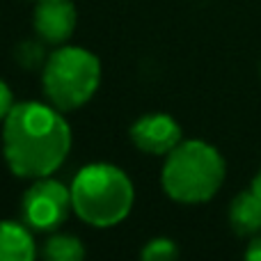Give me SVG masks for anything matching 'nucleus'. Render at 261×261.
Wrapping results in <instances>:
<instances>
[{"mask_svg":"<svg viewBox=\"0 0 261 261\" xmlns=\"http://www.w3.org/2000/svg\"><path fill=\"white\" fill-rule=\"evenodd\" d=\"M176 254H179V248L174 245V241L153 239L142 248L140 257H142L144 261H167V259H174Z\"/></svg>","mask_w":261,"mask_h":261,"instance_id":"11","label":"nucleus"},{"mask_svg":"<svg viewBox=\"0 0 261 261\" xmlns=\"http://www.w3.org/2000/svg\"><path fill=\"white\" fill-rule=\"evenodd\" d=\"M35 241L28 227L18 222H0V261H32Z\"/></svg>","mask_w":261,"mask_h":261,"instance_id":"9","label":"nucleus"},{"mask_svg":"<svg viewBox=\"0 0 261 261\" xmlns=\"http://www.w3.org/2000/svg\"><path fill=\"white\" fill-rule=\"evenodd\" d=\"M245 259L250 261H261V231L257 236H254L252 241H250L248 250H245Z\"/></svg>","mask_w":261,"mask_h":261,"instance_id":"13","label":"nucleus"},{"mask_svg":"<svg viewBox=\"0 0 261 261\" xmlns=\"http://www.w3.org/2000/svg\"><path fill=\"white\" fill-rule=\"evenodd\" d=\"M130 140L144 153L167 156L181 142V126L172 115L151 113L140 117L130 126Z\"/></svg>","mask_w":261,"mask_h":261,"instance_id":"6","label":"nucleus"},{"mask_svg":"<svg viewBox=\"0 0 261 261\" xmlns=\"http://www.w3.org/2000/svg\"><path fill=\"white\" fill-rule=\"evenodd\" d=\"M229 225L239 236H257L261 231V193L250 186L229 204Z\"/></svg>","mask_w":261,"mask_h":261,"instance_id":"8","label":"nucleus"},{"mask_svg":"<svg viewBox=\"0 0 261 261\" xmlns=\"http://www.w3.org/2000/svg\"><path fill=\"white\" fill-rule=\"evenodd\" d=\"M44 257L50 261H81L85 257V248L76 236L55 234L44 243Z\"/></svg>","mask_w":261,"mask_h":261,"instance_id":"10","label":"nucleus"},{"mask_svg":"<svg viewBox=\"0 0 261 261\" xmlns=\"http://www.w3.org/2000/svg\"><path fill=\"white\" fill-rule=\"evenodd\" d=\"M23 220L30 225L32 229L39 231H50L58 229L69 216L71 204V188L55 179H37L23 195Z\"/></svg>","mask_w":261,"mask_h":261,"instance_id":"5","label":"nucleus"},{"mask_svg":"<svg viewBox=\"0 0 261 261\" xmlns=\"http://www.w3.org/2000/svg\"><path fill=\"white\" fill-rule=\"evenodd\" d=\"M101 83V62L81 46H62L44 64V94L58 110H76L94 96Z\"/></svg>","mask_w":261,"mask_h":261,"instance_id":"4","label":"nucleus"},{"mask_svg":"<svg viewBox=\"0 0 261 261\" xmlns=\"http://www.w3.org/2000/svg\"><path fill=\"white\" fill-rule=\"evenodd\" d=\"M12 108H14V94L7 83L0 78V122H5V117L9 115Z\"/></svg>","mask_w":261,"mask_h":261,"instance_id":"12","label":"nucleus"},{"mask_svg":"<svg viewBox=\"0 0 261 261\" xmlns=\"http://www.w3.org/2000/svg\"><path fill=\"white\" fill-rule=\"evenodd\" d=\"M135 190L128 174L110 163H92L71 181V204L81 220L96 229L115 227L133 208Z\"/></svg>","mask_w":261,"mask_h":261,"instance_id":"2","label":"nucleus"},{"mask_svg":"<svg viewBox=\"0 0 261 261\" xmlns=\"http://www.w3.org/2000/svg\"><path fill=\"white\" fill-rule=\"evenodd\" d=\"M252 188H254V190H259V193H261V170H259V174L254 176V181H252Z\"/></svg>","mask_w":261,"mask_h":261,"instance_id":"14","label":"nucleus"},{"mask_svg":"<svg viewBox=\"0 0 261 261\" xmlns=\"http://www.w3.org/2000/svg\"><path fill=\"white\" fill-rule=\"evenodd\" d=\"M62 110L39 101L14 103L3 122V153L21 179L50 176L71 149V126Z\"/></svg>","mask_w":261,"mask_h":261,"instance_id":"1","label":"nucleus"},{"mask_svg":"<svg viewBox=\"0 0 261 261\" xmlns=\"http://www.w3.org/2000/svg\"><path fill=\"white\" fill-rule=\"evenodd\" d=\"M225 174V158L213 144L204 140H186L167 153L161 184L174 202L202 204L216 197Z\"/></svg>","mask_w":261,"mask_h":261,"instance_id":"3","label":"nucleus"},{"mask_svg":"<svg viewBox=\"0 0 261 261\" xmlns=\"http://www.w3.org/2000/svg\"><path fill=\"white\" fill-rule=\"evenodd\" d=\"M32 23L41 39L60 46L76 30V7L71 0H37Z\"/></svg>","mask_w":261,"mask_h":261,"instance_id":"7","label":"nucleus"}]
</instances>
